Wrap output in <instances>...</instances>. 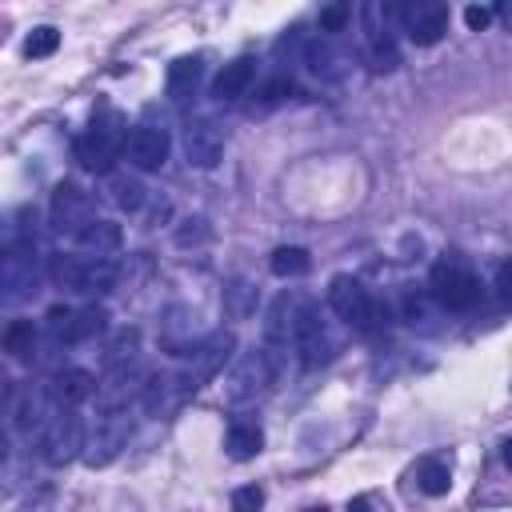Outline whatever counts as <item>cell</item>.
I'll list each match as a JSON object with an SVG mask.
<instances>
[{
    "mask_svg": "<svg viewBox=\"0 0 512 512\" xmlns=\"http://www.w3.org/2000/svg\"><path fill=\"white\" fill-rule=\"evenodd\" d=\"M268 380H272V364H268L260 352H248V356L236 364V372H232V392H236V396H256Z\"/></svg>",
    "mask_w": 512,
    "mask_h": 512,
    "instance_id": "obj_19",
    "label": "cell"
},
{
    "mask_svg": "<svg viewBox=\"0 0 512 512\" xmlns=\"http://www.w3.org/2000/svg\"><path fill=\"white\" fill-rule=\"evenodd\" d=\"M496 16H500V24L512 32V0H504V4H496Z\"/></svg>",
    "mask_w": 512,
    "mask_h": 512,
    "instance_id": "obj_36",
    "label": "cell"
},
{
    "mask_svg": "<svg viewBox=\"0 0 512 512\" xmlns=\"http://www.w3.org/2000/svg\"><path fill=\"white\" fill-rule=\"evenodd\" d=\"M80 244L88 248V256H108V252L120 248V228H116L112 220H96V224L80 236Z\"/></svg>",
    "mask_w": 512,
    "mask_h": 512,
    "instance_id": "obj_23",
    "label": "cell"
},
{
    "mask_svg": "<svg viewBox=\"0 0 512 512\" xmlns=\"http://www.w3.org/2000/svg\"><path fill=\"white\" fill-rule=\"evenodd\" d=\"M128 436H132L128 420L116 416V412H108V416L96 424V432L88 436V444H84V464H88V468H104V464H112V460L128 448Z\"/></svg>",
    "mask_w": 512,
    "mask_h": 512,
    "instance_id": "obj_11",
    "label": "cell"
},
{
    "mask_svg": "<svg viewBox=\"0 0 512 512\" xmlns=\"http://www.w3.org/2000/svg\"><path fill=\"white\" fill-rule=\"evenodd\" d=\"M84 444H88L84 420H80L72 408H64L60 416H52L48 428H44V436H40V452H44V460H48L52 468H60V464L84 456Z\"/></svg>",
    "mask_w": 512,
    "mask_h": 512,
    "instance_id": "obj_7",
    "label": "cell"
},
{
    "mask_svg": "<svg viewBox=\"0 0 512 512\" xmlns=\"http://www.w3.org/2000/svg\"><path fill=\"white\" fill-rule=\"evenodd\" d=\"M496 288H500V296H504V304L512 308V260L500 268V276H496Z\"/></svg>",
    "mask_w": 512,
    "mask_h": 512,
    "instance_id": "obj_35",
    "label": "cell"
},
{
    "mask_svg": "<svg viewBox=\"0 0 512 512\" xmlns=\"http://www.w3.org/2000/svg\"><path fill=\"white\" fill-rule=\"evenodd\" d=\"M504 464H508V468H512V436H508V440H504Z\"/></svg>",
    "mask_w": 512,
    "mask_h": 512,
    "instance_id": "obj_38",
    "label": "cell"
},
{
    "mask_svg": "<svg viewBox=\"0 0 512 512\" xmlns=\"http://www.w3.org/2000/svg\"><path fill=\"white\" fill-rule=\"evenodd\" d=\"M168 148H172L168 132H164V128H152V124H136V128L128 132V140H124V156H128V164H136L140 172L164 168Z\"/></svg>",
    "mask_w": 512,
    "mask_h": 512,
    "instance_id": "obj_12",
    "label": "cell"
},
{
    "mask_svg": "<svg viewBox=\"0 0 512 512\" xmlns=\"http://www.w3.org/2000/svg\"><path fill=\"white\" fill-rule=\"evenodd\" d=\"M368 64H372V72H392L400 64V52H396L392 32H380V28L368 32Z\"/></svg>",
    "mask_w": 512,
    "mask_h": 512,
    "instance_id": "obj_22",
    "label": "cell"
},
{
    "mask_svg": "<svg viewBox=\"0 0 512 512\" xmlns=\"http://www.w3.org/2000/svg\"><path fill=\"white\" fill-rule=\"evenodd\" d=\"M48 320L56 324L60 340H68V344H84V340H92V336H100V332H104L108 312H104V308H96V304L76 308V312H68V308H52V316H48Z\"/></svg>",
    "mask_w": 512,
    "mask_h": 512,
    "instance_id": "obj_14",
    "label": "cell"
},
{
    "mask_svg": "<svg viewBox=\"0 0 512 512\" xmlns=\"http://www.w3.org/2000/svg\"><path fill=\"white\" fill-rule=\"evenodd\" d=\"M184 152L196 168H216L224 156V136L208 116H196L184 124Z\"/></svg>",
    "mask_w": 512,
    "mask_h": 512,
    "instance_id": "obj_13",
    "label": "cell"
},
{
    "mask_svg": "<svg viewBox=\"0 0 512 512\" xmlns=\"http://www.w3.org/2000/svg\"><path fill=\"white\" fill-rule=\"evenodd\" d=\"M308 268H312V256H308L304 248H296V244H284V248H276V252H272V272H276L280 280L304 276Z\"/></svg>",
    "mask_w": 512,
    "mask_h": 512,
    "instance_id": "obj_24",
    "label": "cell"
},
{
    "mask_svg": "<svg viewBox=\"0 0 512 512\" xmlns=\"http://www.w3.org/2000/svg\"><path fill=\"white\" fill-rule=\"evenodd\" d=\"M136 344H140V332H136V328H120V332L112 336L108 352H104L108 372H112V368H128V364H136Z\"/></svg>",
    "mask_w": 512,
    "mask_h": 512,
    "instance_id": "obj_26",
    "label": "cell"
},
{
    "mask_svg": "<svg viewBox=\"0 0 512 512\" xmlns=\"http://www.w3.org/2000/svg\"><path fill=\"white\" fill-rule=\"evenodd\" d=\"M264 508V492L256 484H240L232 492V512H260Z\"/></svg>",
    "mask_w": 512,
    "mask_h": 512,
    "instance_id": "obj_29",
    "label": "cell"
},
{
    "mask_svg": "<svg viewBox=\"0 0 512 512\" xmlns=\"http://www.w3.org/2000/svg\"><path fill=\"white\" fill-rule=\"evenodd\" d=\"M56 48H60V32H56L52 24L32 28L28 40H24V56H28V60H44V56H52Z\"/></svg>",
    "mask_w": 512,
    "mask_h": 512,
    "instance_id": "obj_27",
    "label": "cell"
},
{
    "mask_svg": "<svg viewBox=\"0 0 512 512\" xmlns=\"http://www.w3.org/2000/svg\"><path fill=\"white\" fill-rule=\"evenodd\" d=\"M48 508H52V488H40L20 504V512H48Z\"/></svg>",
    "mask_w": 512,
    "mask_h": 512,
    "instance_id": "obj_34",
    "label": "cell"
},
{
    "mask_svg": "<svg viewBox=\"0 0 512 512\" xmlns=\"http://www.w3.org/2000/svg\"><path fill=\"white\" fill-rule=\"evenodd\" d=\"M252 80H256V60H252V56H236V60H228V64L216 72L212 96H216V100H240V96L252 88Z\"/></svg>",
    "mask_w": 512,
    "mask_h": 512,
    "instance_id": "obj_17",
    "label": "cell"
},
{
    "mask_svg": "<svg viewBox=\"0 0 512 512\" xmlns=\"http://www.w3.org/2000/svg\"><path fill=\"white\" fill-rule=\"evenodd\" d=\"M328 304H332V312H336L344 324H352V328H372V324H376V308H372L368 288H364L356 276H348V272L332 276V284H328Z\"/></svg>",
    "mask_w": 512,
    "mask_h": 512,
    "instance_id": "obj_8",
    "label": "cell"
},
{
    "mask_svg": "<svg viewBox=\"0 0 512 512\" xmlns=\"http://www.w3.org/2000/svg\"><path fill=\"white\" fill-rule=\"evenodd\" d=\"M392 16L404 24L408 40L420 44V48L436 44V40L448 32V4H440V0H416V4L392 8Z\"/></svg>",
    "mask_w": 512,
    "mask_h": 512,
    "instance_id": "obj_9",
    "label": "cell"
},
{
    "mask_svg": "<svg viewBox=\"0 0 512 512\" xmlns=\"http://www.w3.org/2000/svg\"><path fill=\"white\" fill-rule=\"evenodd\" d=\"M124 140H128L124 120H120L116 112H100V116H92V124L76 136V148H72V152H76L80 168L104 176V172H112V160L124 152Z\"/></svg>",
    "mask_w": 512,
    "mask_h": 512,
    "instance_id": "obj_1",
    "label": "cell"
},
{
    "mask_svg": "<svg viewBox=\"0 0 512 512\" xmlns=\"http://www.w3.org/2000/svg\"><path fill=\"white\" fill-rule=\"evenodd\" d=\"M292 348L300 352L304 368H320V364H328L332 352H336L328 328L320 324L316 304H308V300H296V304H292Z\"/></svg>",
    "mask_w": 512,
    "mask_h": 512,
    "instance_id": "obj_3",
    "label": "cell"
},
{
    "mask_svg": "<svg viewBox=\"0 0 512 512\" xmlns=\"http://www.w3.org/2000/svg\"><path fill=\"white\" fill-rule=\"evenodd\" d=\"M112 200H116L120 208L136 212V208H140V200H144V188H140L136 180H128V176H116V180H112Z\"/></svg>",
    "mask_w": 512,
    "mask_h": 512,
    "instance_id": "obj_28",
    "label": "cell"
},
{
    "mask_svg": "<svg viewBox=\"0 0 512 512\" xmlns=\"http://www.w3.org/2000/svg\"><path fill=\"white\" fill-rule=\"evenodd\" d=\"M428 288H432V296H436L444 308H452V312H468V308L480 300V280H476V272H468V268L456 264V260H440V264L432 268Z\"/></svg>",
    "mask_w": 512,
    "mask_h": 512,
    "instance_id": "obj_6",
    "label": "cell"
},
{
    "mask_svg": "<svg viewBox=\"0 0 512 512\" xmlns=\"http://www.w3.org/2000/svg\"><path fill=\"white\" fill-rule=\"evenodd\" d=\"M228 312H232V316H248V312H252V288H248L244 280H236V284L228 288Z\"/></svg>",
    "mask_w": 512,
    "mask_h": 512,
    "instance_id": "obj_31",
    "label": "cell"
},
{
    "mask_svg": "<svg viewBox=\"0 0 512 512\" xmlns=\"http://www.w3.org/2000/svg\"><path fill=\"white\" fill-rule=\"evenodd\" d=\"M204 84V56H176L168 64V100L188 104Z\"/></svg>",
    "mask_w": 512,
    "mask_h": 512,
    "instance_id": "obj_15",
    "label": "cell"
},
{
    "mask_svg": "<svg viewBox=\"0 0 512 512\" xmlns=\"http://www.w3.org/2000/svg\"><path fill=\"white\" fill-rule=\"evenodd\" d=\"M48 220H52V228H56V232H64V236H76V240H80V236L96 224V204H92V196H88L80 184L64 180V184H56V192H52Z\"/></svg>",
    "mask_w": 512,
    "mask_h": 512,
    "instance_id": "obj_4",
    "label": "cell"
},
{
    "mask_svg": "<svg viewBox=\"0 0 512 512\" xmlns=\"http://www.w3.org/2000/svg\"><path fill=\"white\" fill-rule=\"evenodd\" d=\"M32 348H36V328H32V320H12V324L4 328V352H8L12 360H28Z\"/></svg>",
    "mask_w": 512,
    "mask_h": 512,
    "instance_id": "obj_25",
    "label": "cell"
},
{
    "mask_svg": "<svg viewBox=\"0 0 512 512\" xmlns=\"http://www.w3.org/2000/svg\"><path fill=\"white\" fill-rule=\"evenodd\" d=\"M32 264H36V244H32V236H24V240L8 236L4 260H0V284H4V300H8V304H16V300H24V296L36 292V288H32V284H36Z\"/></svg>",
    "mask_w": 512,
    "mask_h": 512,
    "instance_id": "obj_5",
    "label": "cell"
},
{
    "mask_svg": "<svg viewBox=\"0 0 512 512\" xmlns=\"http://www.w3.org/2000/svg\"><path fill=\"white\" fill-rule=\"evenodd\" d=\"M284 96H292V80L288 76H276L272 84H264V92H260V100L264 104H280Z\"/></svg>",
    "mask_w": 512,
    "mask_h": 512,
    "instance_id": "obj_33",
    "label": "cell"
},
{
    "mask_svg": "<svg viewBox=\"0 0 512 512\" xmlns=\"http://www.w3.org/2000/svg\"><path fill=\"white\" fill-rule=\"evenodd\" d=\"M232 348H236L232 332H212V336H204L196 348H188V352H180V356H188V360H192V372L204 380V376H212V372L224 368V360L232 356Z\"/></svg>",
    "mask_w": 512,
    "mask_h": 512,
    "instance_id": "obj_16",
    "label": "cell"
},
{
    "mask_svg": "<svg viewBox=\"0 0 512 512\" xmlns=\"http://www.w3.org/2000/svg\"><path fill=\"white\" fill-rule=\"evenodd\" d=\"M304 512H328V508H324V504H320V508H304Z\"/></svg>",
    "mask_w": 512,
    "mask_h": 512,
    "instance_id": "obj_39",
    "label": "cell"
},
{
    "mask_svg": "<svg viewBox=\"0 0 512 512\" xmlns=\"http://www.w3.org/2000/svg\"><path fill=\"white\" fill-rule=\"evenodd\" d=\"M348 20H352V8H348V4H328V8H320V32H344Z\"/></svg>",
    "mask_w": 512,
    "mask_h": 512,
    "instance_id": "obj_30",
    "label": "cell"
},
{
    "mask_svg": "<svg viewBox=\"0 0 512 512\" xmlns=\"http://www.w3.org/2000/svg\"><path fill=\"white\" fill-rule=\"evenodd\" d=\"M96 376L92 372H84V368H60L56 372V380H52V396L64 404V408H76V404H84V400H92L96 396Z\"/></svg>",
    "mask_w": 512,
    "mask_h": 512,
    "instance_id": "obj_18",
    "label": "cell"
},
{
    "mask_svg": "<svg viewBox=\"0 0 512 512\" xmlns=\"http://www.w3.org/2000/svg\"><path fill=\"white\" fill-rule=\"evenodd\" d=\"M348 512H372V500L368 496H356V500H348Z\"/></svg>",
    "mask_w": 512,
    "mask_h": 512,
    "instance_id": "obj_37",
    "label": "cell"
},
{
    "mask_svg": "<svg viewBox=\"0 0 512 512\" xmlns=\"http://www.w3.org/2000/svg\"><path fill=\"white\" fill-rule=\"evenodd\" d=\"M196 388H200V376L192 372V368H184V372H164V376H152L148 380V388H144V408L152 412V416H164V412H172V408H180L188 396H196Z\"/></svg>",
    "mask_w": 512,
    "mask_h": 512,
    "instance_id": "obj_10",
    "label": "cell"
},
{
    "mask_svg": "<svg viewBox=\"0 0 512 512\" xmlns=\"http://www.w3.org/2000/svg\"><path fill=\"white\" fill-rule=\"evenodd\" d=\"M492 16H496V8H484V4H468V8H464V24H468L472 32L488 28V24H492Z\"/></svg>",
    "mask_w": 512,
    "mask_h": 512,
    "instance_id": "obj_32",
    "label": "cell"
},
{
    "mask_svg": "<svg viewBox=\"0 0 512 512\" xmlns=\"http://www.w3.org/2000/svg\"><path fill=\"white\" fill-rule=\"evenodd\" d=\"M412 480H416V488H420L424 496H444V492L452 488V472H448V464H444V460H436V456L416 460Z\"/></svg>",
    "mask_w": 512,
    "mask_h": 512,
    "instance_id": "obj_20",
    "label": "cell"
},
{
    "mask_svg": "<svg viewBox=\"0 0 512 512\" xmlns=\"http://www.w3.org/2000/svg\"><path fill=\"white\" fill-rule=\"evenodd\" d=\"M116 260L112 256H52L48 264V276L56 288L64 292H108L116 284Z\"/></svg>",
    "mask_w": 512,
    "mask_h": 512,
    "instance_id": "obj_2",
    "label": "cell"
},
{
    "mask_svg": "<svg viewBox=\"0 0 512 512\" xmlns=\"http://www.w3.org/2000/svg\"><path fill=\"white\" fill-rule=\"evenodd\" d=\"M260 448H264V432L256 424H232L224 436V452L232 460H252V456H260Z\"/></svg>",
    "mask_w": 512,
    "mask_h": 512,
    "instance_id": "obj_21",
    "label": "cell"
}]
</instances>
